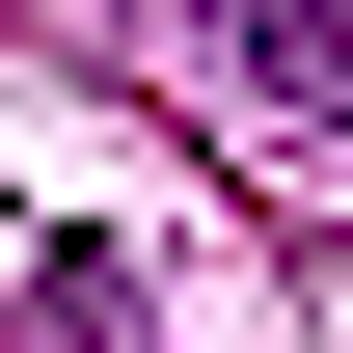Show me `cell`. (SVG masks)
Instances as JSON below:
<instances>
[{"label": "cell", "instance_id": "1", "mask_svg": "<svg viewBox=\"0 0 353 353\" xmlns=\"http://www.w3.org/2000/svg\"><path fill=\"white\" fill-rule=\"evenodd\" d=\"M190 28H218L272 109H326V136H353V0H190Z\"/></svg>", "mask_w": 353, "mask_h": 353}]
</instances>
